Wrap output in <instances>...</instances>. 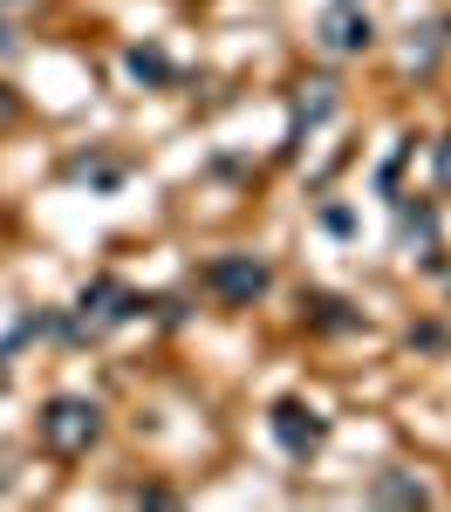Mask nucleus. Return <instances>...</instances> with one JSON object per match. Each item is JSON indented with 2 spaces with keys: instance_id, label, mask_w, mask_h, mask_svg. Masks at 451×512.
I'll list each match as a JSON object with an SVG mask.
<instances>
[{
  "instance_id": "nucleus-1",
  "label": "nucleus",
  "mask_w": 451,
  "mask_h": 512,
  "mask_svg": "<svg viewBox=\"0 0 451 512\" xmlns=\"http://www.w3.org/2000/svg\"><path fill=\"white\" fill-rule=\"evenodd\" d=\"M96 437H103V410H96L89 396H55V403L41 410V444H48L55 458H82Z\"/></svg>"
},
{
  "instance_id": "nucleus-2",
  "label": "nucleus",
  "mask_w": 451,
  "mask_h": 512,
  "mask_svg": "<svg viewBox=\"0 0 451 512\" xmlns=\"http://www.w3.org/2000/svg\"><path fill=\"white\" fill-rule=\"evenodd\" d=\"M205 287H212L219 301L246 308L253 294H267V260H253V253H219V260L205 267Z\"/></svg>"
},
{
  "instance_id": "nucleus-3",
  "label": "nucleus",
  "mask_w": 451,
  "mask_h": 512,
  "mask_svg": "<svg viewBox=\"0 0 451 512\" xmlns=\"http://www.w3.org/2000/svg\"><path fill=\"white\" fill-rule=\"evenodd\" d=\"M137 308H144V301H137L123 280H89V287H82V321H76V328L103 335V328H123Z\"/></svg>"
},
{
  "instance_id": "nucleus-4",
  "label": "nucleus",
  "mask_w": 451,
  "mask_h": 512,
  "mask_svg": "<svg viewBox=\"0 0 451 512\" xmlns=\"http://www.w3.org/2000/svg\"><path fill=\"white\" fill-rule=\"evenodd\" d=\"M315 35H322L328 55H363L369 41H376V28H369V14H363V7H328Z\"/></svg>"
},
{
  "instance_id": "nucleus-5",
  "label": "nucleus",
  "mask_w": 451,
  "mask_h": 512,
  "mask_svg": "<svg viewBox=\"0 0 451 512\" xmlns=\"http://www.w3.org/2000/svg\"><path fill=\"white\" fill-rule=\"evenodd\" d=\"M274 437H281L294 458H308V451H322V437H328V424L308 410V403H274Z\"/></svg>"
},
{
  "instance_id": "nucleus-6",
  "label": "nucleus",
  "mask_w": 451,
  "mask_h": 512,
  "mask_svg": "<svg viewBox=\"0 0 451 512\" xmlns=\"http://www.w3.org/2000/svg\"><path fill=\"white\" fill-rule=\"evenodd\" d=\"M397 239H404L410 253L431 260V246H438V219H431V205H404V212H397Z\"/></svg>"
},
{
  "instance_id": "nucleus-7",
  "label": "nucleus",
  "mask_w": 451,
  "mask_h": 512,
  "mask_svg": "<svg viewBox=\"0 0 451 512\" xmlns=\"http://www.w3.org/2000/svg\"><path fill=\"white\" fill-rule=\"evenodd\" d=\"M369 499H376V506H424L431 492H424V478H410V472H383L369 485Z\"/></svg>"
},
{
  "instance_id": "nucleus-8",
  "label": "nucleus",
  "mask_w": 451,
  "mask_h": 512,
  "mask_svg": "<svg viewBox=\"0 0 451 512\" xmlns=\"http://www.w3.org/2000/svg\"><path fill=\"white\" fill-rule=\"evenodd\" d=\"M328 110H335V89H328V82H308V89L294 96V137H301L308 123H322Z\"/></svg>"
},
{
  "instance_id": "nucleus-9",
  "label": "nucleus",
  "mask_w": 451,
  "mask_h": 512,
  "mask_svg": "<svg viewBox=\"0 0 451 512\" xmlns=\"http://www.w3.org/2000/svg\"><path fill=\"white\" fill-rule=\"evenodd\" d=\"M438 48H445V28H424V41L410 35V48H404V69H431V62H438Z\"/></svg>"
},
{
  "instance_id": "nucleus-10",
  "label": "nucleus",
  "mask_w": 451,
  "mask_h": 512,
  "mask_svg": "<svg viewBox=\"0 0 451 512\" xmlns=\"http://www.w3.org/2000/svg\"><path fill=\"white\" fill-rule=\"evenodd\" d=\"M130 76H137V82H164V76H171V62H164L158 48H130Z\"/></svg>"
},
{
  "instance_id": "nucleus-11",
  "label": "nucleus",
  "mask_w": 451,
  "mask_h": 512,
  "mask_svg": "<svg viewBox=\"0 0 451 512\" xmlns=\"http://www.w3.org/2000/svg\"><path fill=\"white\" fill-rule=\"evenodd\" d=\"M315 321H322V328H356V315H342V301H315Z\"/></svg>"
},
{
  "instance_id": "nucleus-12",
  "label": "nucleus",
  "mask_w": 451,
  "mask_h": 512,
  "mask_svg": "<svg viewBox=\"0 0 451 512\" xmlns=\"http://www.w3.org/2000/svg\"><path fill=\"white\" fill-rule=\"evenodd\" d=\"M438 178H445V185H451V137H445V144H438Z\"/></svg>"
},
{
  "instance_id": "nucleus-13",
  "label": "nucleus",
  "mask_w": 451,
  "mask_h": 512,
  "mask_svg": "<svg viewBox=\"0 0 451 512\" xmlns=\"http://www.w3.org/2000/svg\"><path fill=\"white\" fill-rule=\"evenodd\" d=\"M7 117H14V96H7V89H0V123H7Z\"/></svg>"
},
{
  "instance_id": "nucleus-14",
  "label": "nucleus",
  "mask_w": 451,
  "mask_h": 512,
  "mask_svg": "<svg viewBox=\"0 0 451 512\" xmlns=\"http://www.w3.org/2000/svg\"><path fill=\"white\" fill-rule=\"evenodd\" d=\"M7 48H14V28H7V21H0V55H7Z\"/></svg>"
},
{
  "instance_id": "nucleus-15",
  "label": "nucleus",
  "mask_w": 451,
  "mask_h": 512,
  "mask_svg": "<svg viewBox=\"0 0 451 512\" xmlns=\"http://www.w3.org/2000/svg\"><path fill=\"white\" fill-rule=\"evenodd\" d=\"M0 383H7V369H0Z\"/></svg>"
}]
</instances>
